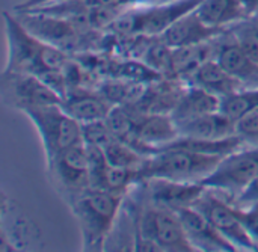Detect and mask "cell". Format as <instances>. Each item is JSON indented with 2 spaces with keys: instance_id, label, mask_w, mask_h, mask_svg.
Instances as JSON below:
<instances>
[{
  "instance_id": "484cf974",
  "label": "cell",
  "mask_w": 258,
  "mask_h": 252,
  "mask_svg": "<svg viewBox=\"0 0 258 252\" xmlns=\"http://www.w3.org/2000/svg\"><path fill=\"white\" fill-rule=\"evenodd\" d=\"M236 133L245 145H258V109H254L236 121Z\"/></svg>"
},
{
  "instance_id": "7a4b0ae2",
  "label": "cell",
  "mask_w": 258,
  "mask_h": 252,
  "mask_svg": "<svg viewBox=\"0 0 258 252\" xmlns=\"http://www.w3.org/2000/svg\"><path fill=\"white\" fill-rule=\"evenodd\" d=\"M124 195L89 189L71 204L79 221L83 251H103L121 212Z\"/></svg>"
},
{
  "instance_id": "9a60e30c",
  "label": "cell",
  "mask_w": 258,
  "mask_h": 252,
  "mask_svg": "<svg viewBox=\"0 0 258 252\" xmlns=\"http://www.w3.org/2000/svg\"><path fill=\"white\" fill-rule=\"evenodd\" d=\"M227 29L210 27L201 21L195 11L186 14L174 24H171L162 35V41L171 48H180L187 45H195L201 42H207L219 36Z\"/></svg>"
},
{
  "instance_id": "ba28073f",
  "label": "cell",
  "mask_w": 258,
  "mask_h": 252,
  "mask_svg": "<svg viewBox=\"0 0 258 252\" xmlns=\"http://www.w3.org/2000/svg\"><path fill=\"white\" fill-rule=\"evenodd\" d=\"M48 174L70 206L91 189L86 145L76 144L47 162Z\"/></svg>"
},
{
  "instance_id": "4fadbf2b",
  "label": "cell",
  "mask_w": 258,
  "mask_h": 252,
  "mask_svg": "<svg viewBox=\"0 0 258 252\" xmlns=\"http://www.w3.org/2000/svg\"><path fill=\"white\" fill-rule=\"evenodd\" d=\"M186 236L195 251L201 252H234L239 251L221 231L195 207L178 212Z\"/></svg>"
},
{
  "instance_id": "ac0fdd59",
  "label": "cell",
  "mask_w": 258,
  "mask_h": 252,
  "mask_svg": "<svg viewBox=\"0 0 258 252\" xmlns=\"http://www.w3.org/2000/svg\"><path fill=\"white\" fill-rule=\"evenodd\" d=\"M177 129H178L180 136L209 139V141L225 139V138L237 135L236 121L227 116L225 113H222L221 110L198 116L183 124H178Z\"/></svg>"
},
{
  "instance_id": "f1b7e54d",
  "label": "cell",
  "mask_w": 258,
  "mask_h": 252,
  "mask_svg": "<svg viewBox=\"0 0 258 252\" xmlns=\"http://www.w3.org/2000/svg\"><path fill=\"white\" fill-rule=\"evenodd\" d=\"M54 2H59V0H26V2H21L17 6H14L12 11H27V9L45 6V5H50V3H54Z\"/></svg>"
},
{
  "instance_id": "f546056e",
  "label": "cell",
  "mask_w": 258,
  "mask_h": 252,
  "mask_svg": "<svg viewBox=\"0 0 258 252\" xmlns=\"http://www.w3.org/2000/svg\"><path fill=\"white\" fill-rule=\"evenodd\" d=\"M239 2L242 3V6L245 8L249 17L258 14V0H239Z\"/></svg>"
},
{
  "instance_id": "9c48e42d",
  "label": "cell",
  "mask_w": 258,
  "mask_h": 252,
  "mask_svg": "<svg viewBox=\"0 0 258 252\" xmlns=\"http://www.w3.org/2000/svg\"><path fill=\"white\" fill-rule=\"evenodd\" d=\"M239 251H258V243L248 234L243 224L240 222L234 204L224 201L207 189L203 197L194 204Z\"/></svg>"
},
{
  "instance_id": "52a82bcc",
  "label": "cell",
  "mask_w": 258,
  "mask_h": 252,
  "mask_svg": "<svg viewBox=\"0 0 258 252\" xmlns=\"http://www.w3.org/2000/svg\"><path fill=\"white\" fill-rule=\"evenodd\" d=\"M258 175V145L224 156L218 166L200 183L210 191H224L239 198Z\"/></svg>"
},
{
  "instance_id": "d4e9b609",
  "label": "cell",
  "mask_w": 258,
  "mask_h": 252,
  "mask_svg": "<svg viewBox=\"0 0 258 252\" xmlns=\"http://www.w3.org/2000/svg\"><path fill=\"white\" fill-rule=\"evenodd\" d=\"M82 139L85 145L104 147L112 139H115V136L112 135L106 119H98L82 124Z\"/></svg>"
},
{
  "instance_id": "4316f807",
  "label": "cell",
  "mask_w": 258,
  "mask_h": 252,
  "mask_svg": "<svg viewBox=\"0 0 258 252\" xmlns=\"http://www.w3.org/2000/svg\"><path fill=\"white\" fill-rule=\"evenodd\" d=\"M234 207L245 230L258 243V201L248 206H234Z\"/></svg>"
},
{
  "instance_id": "5bb4252c",
  "label": "cell",
  "mask_w": 258,
  "mask_h": 252,
  "mask_svg": "<svg viewBox=\"0 0 258 252\" xmlns=\"http://www.w3.org/2000/svg\"><path fill=\"white\" fill-rule=\"evenodd\" d=\"M60 106L74 119H77L80 124H85L91 121L106 119L115 104L110 103L97 89L77 86L65 94Z\"/></svg>"
},
{
  "instance_id": "603a6c76",
  "label": "cell",
  "mask_w": 258,
  "mask_h": 252,
  "mask_svg": "<svg viewBox=\"0 0 258 252\" xmlns=\"http://www.w3.org/2000/svg\"><path fill=\"white\" fill-rule=\"evenodd\" d=\"M242 48L258 62V14L251 15L230 27Z\"/></svg>"
},
{
  "instance_id": "3957f363",
  "label": "cell",
  "mask_w": 258,
  "mask_h": 252,
  "mask_svg": "<svg viewBox=\"0 0 258 252\" xmlns=\"http://www.w3.org/2000/svg\"><path fill=\"white\" fill-rule=\"evenodd\" d=\"M222 156L203 154L186 148L165 147L147 156L144 165L138 169L139 181L151 178H166L174 181L200 183L218 166Z\"/></svg>"
},
{
  "instance_id": "5b68a950",
  "label": "cell",
  "mask_w": 258,
  "mask_h": 252,
  "mask_svg": "<svg viewBox=\"0 0 258 252\" xmlns=\"http://www.w3.org/2000/svg\"><path fill=\"white\" fill-rule=\"evenodd\" d=\"M132 219L133 236H144L151 240L159 251H195L186 236L183 222L177 212L159 207L147 200L142 204H135Z\"/></svg>"
},
{
  "instance_id": "44dd1931",
  "label": "cell",
  "mask_w": 258,
  "mask_h": 252,
  "mask_svg": "<svg viewBox=\"0 0 258 252\" xmlns=\"http://www.w3.org/2000/svg\"><path fill=\"white\" fill-rule=\"evenodd\" d=\"M254 109H258V86H246L242 91L222 98L219 110L237 121Z\"/></svg>"
},
{
  "instance_id": "8fae6325",
  "label": "cell",
  "mask_w": 258,
  "mask_h": 252,
  "mask_svg": "<svg viewBox=\"0 0 258 252\" xmlns=\"http://www.w3.org/2000/svg\"><path fill=\"white\" fill-rule=\"evenodd\" d=\"M142 183L145 184V195L150 203L177 213L183 209L194 207L207 191L201 183L174 181L166 178H151Z\"/></svg>"
},
{
  "instance_id": "277c9868",
  "label": "cell",
  "mask_w": 258,
  "mask_h": 252,
  "mask_svg": "<svg viewBox=\"0 0 258 252\" xmlns=\"http://www.w3.org/2000/svg\"><path fill=\"white\" fill-rule=\"evenodd\" d=\"M12 12L30 33L68 54L89 51L98 42H103L100 36L101 30H85L68 17L35 11Z\"/></svg>"
},
{
  "instance_id": "83f0119b",
  "label": "cell",
  "mask_w": 258,
  "mask_h": 252,
  "mask_svg": "<svg viewBox=\"0 0 258 252\" xmlns=\"http://www.w3.org/2000/svg\"><path fill=\"white\" fill-rule=\"evenodd\" d=\"M258 201V175L255 180L249 184V187L239 197L234 200V206H248L252 203Z\"/></svg>"
},
{
  "instance_id": "e0dca14e",
  "label": "cell",
  "mask_w": 258,
  "mask_h": 252,
  "mask_svg": "<svg viewBox=\"0 0 258 252\" xmlns=\"http://www.w3.org/2000/svg\"><path fill=\"white\" fill-rule=\"evenodd\" d=\"M221 109V98L210 94L209 91L195 86V85H187L183 89V94L180 100L177 101L175 107L171 112V116L174 122L183 124L190 119H195L198 116L207 115L218 112Z\"/></svg>"
},
{
  "instance_id": "ffe728a7",
  "label": "cell",
  "mask_w": 258,
  "mask_h": 252,
  "mask_svg": "<svg viewBox=\"0 0 258 252\" xmlns=\"http://www.w3.org/2000/svg\"><path fill=\"white\" fill-rule=\"evenodd\" d=\"M195 12L203 23L219 29H228L249 17L239 0H203Z\"/></svg>"
},
{
  "instance_id": "7402d4cb",
  "label": "cell",
  "mask_w": 258,
  "mask_h": 252,
  "mask_svg": "<svg viewBox=\"0 0 258 252\" xmlns=\"http://www.w3.org/2000/svg\"><path fill=\"white\" fill-rule=\"evenodd\" d=\"M103 150L106 153L107 162L116 168L139 169L147 159V156H144L142 153L135 150L132 145H128L116 138L112 139L107 145H104Z\"/></svg>"
},
{
  "instance_id": "cb8c5ba5",
  "label": "cell",
  "mask_w": 258,
  "mask_h": 252,
  "mask_svg": "<svg viewBox=\"0 0 258 252\" xmlns=\"http://www.w3.org/2000/svg\"><path fill=\"white\" fill-rule=\"evenodd\" d=\"M86 153H88L91 189L104 191L106 175H107V171L110 168V163L107 162L106 153H104L103 147H98V145H86Z\"/></svg>"
},
{
  "instance_id": "2e32d148",
  "label": "cell",
  "mask_w": 258,
  "mask_h": 252,
  "mask_svg": "<svg viewBox=\"0 0 258 252\" xmlns=\"http://www.w3.org/2000/svg\"><path fill=\"white\" fill-rule=\"evenodd\" d=\"M184 83L200 86L210 94L219 97L221 100L246 88L243 82L225 71L216 59H210L203 64Z\"/></svg>"
},
{
  "instance_id": "6da1fadb",
  "label": "cell",
  "mask_w": 258,
  "mask_h": 252,
  "mask_svg": "<svg viewBox=\"0 0 258 252\" xmlns=\"http://www.w3.org/2000/svg\"><path fill=\"white\" fill-rule=\"evenodd\" d=\"M8 39V64L5 73L33 74L39 79L62 71L70 62V54L30 33L14 12H3Z\"/></svg>"
},
{
  "instance_id": "d6986e66",
  "label": "cell",
  "mask_w": 258,
  "mask_h": 252,
  "mask_svg": "<svg viewBox=\"0 0 258 252\" xmlns=\"http://www.w3.org/2000/svg\"><path fill=\"white\" fill-rule=\"evenodd\" d=\"M216 38L207 42L172 48V79L186 82L203 64L215 59Z\"/></svg>"
},
{
  "instance_id": "4dcf8cb0",
  "label": "cell",
  "mask_w": 258,
  "mask_h": 252,
  "mask_svg": "<svg viewBox=\"0 0 258 252\" xmlns=\"http://www.w3.org/2000/svg\"><path fill=\"white\" fill-rule=\"evenodd\" d=\"M162 2H169V0H136V6H141V5H151V3H162Z\"/></svg>"
},
{
  "instance_id": "8992f818",
  "label": "cell",
  "mask_w": 258,
  "mask_h": 252,
  "mask_svg": "<svg viewBox=\"0 0 258 252\" xmlns=\"http://www.w3.org/2000/svg\"><path fill=\"white\" fill-rule=\"evenodd\" d=\"M24 115L35 124L45 153V160L50 162L60 151L83 142L82 124L63 110L60 103L45 106H27L21 109Z\"/></svg>"
},
{
  "instance_id": "30bf717a",
  "label": "cell",
  "mask_w": 258,
  "mask_h": 252,
  "mask_svg": "<svg viewBox=\"0 0 258 252\" xmlns=\"http://www.w3.org/2000/svg\"><path fill=\"white\" fill-rule=\"evenodd\" d=\"M2 91L5 101L18 110L27 106L57 104L62 101V97L56 91L33 74L3 71Z\"/></svg>"
},
{
  "instance_id": "7c38bea8",
  "label": "cell",
  "mask_w": 258,
  "mask_h": 252,
  "mask_svg": "<svg viewBox=\"0 0 258 252\" xmlns=\"http://www.w3.org/2000/svg\"><path fill=\"white\" fill-rule=\"evenodd\" d=\"M215 59L225 71L237 77L246 86H258V62L242 48L230 27L216 36Z\"/></svg>"
}]
</instances>
